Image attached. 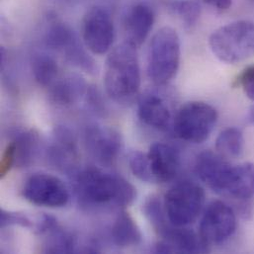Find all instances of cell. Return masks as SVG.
I'll return each mask as SVG.
<instances>
[{"label": "cell", "mask_w": 254, "mask_h": 254, "mask_svg": "<svg viewBox=\"0 0 254 254\" xmlns=\"http://www.w3.org/2000/svg\"><path fill=\"white\" fill-rule=\"evenodd\" d=\"M75 188L78 198L88 205H130L136 197L135 188L125 178L88 167L76 176Z\"/></svg>", "instance_id": "obj_1"}, {"label": "cell", "mask_w": 254, "mask_h": 254, "mask_svg": "<svg viewBox=\"0 0 254 254\" xmlns=\"http://www.w3.org/2000/svg\"><path fill=\"white\" fill-rule=\"evenodd\" d=\"M104 86L108 96L116 102H127L138 91L140 69L136 48L124 42L107 57Z\"/></svg>", "instance_id": "obj_2"}, {"label": "cell", "mask_w": 254, "mask_h": 254, "mask_svg": "<svg viewBox=\"0 0 254 254\" xmlns=\"http://www.w3.org/2000/svg\"><path fill=\"white\" fill-rule=\"evenodd\" d=\"M181 45L177 32L171 27L158 30L150 40L146 73L156 86L167 84L177 73L180 64Z\"/></svg>", "instance_id": "obj_3"}, {"label": "cell", "mask_w": 254, "mask_h": 254, "mask_svg": "<svg viewBox=\"0 0 254 254\" xmlns=\"http://www.w3.org/2000/svg\"><path fill=\"white\" fill-rule=\"evenodd\" d=\"M214 56L223 63L236 64L254 57V23L238 20L215 30L209 38Z\"/></svg>", "instance_id": "obj_4"}, {"label": "cell", "mask_w": 254, "mask_h": 254, "mask_svg": "<svg viewBox=\"0 0 254 254\" xmlns=\"http://www.w3.org/2000/svg\"><path fill=\"white\" fill-rule=\"evenodd\" d=\"M217 110L208 103L192 101L184 104L172 122L175 134L189 142L201 143L208 139L218 122Z\"/></svg>", "instance_id": "obj_5"}, {"label": "cell", "mask_w": 254, "mask_h": 254, "mask_svg": "<svg viewBox=\"0 0 254 254\" xmlns=\"http://www.w3.org/2000/svg\"><path fill=\"white\" fill-rule=\"evenodd\" d=\"M163 203L170 223L187 227L200 216L205 204V191L196 183L179 182L168 190Z\"/></svg>", "instance_id": "obj_6"}, {"label": "cell", "mask_w": 254, "mask_h": 254, "mask_svg": "<svg viewBox=\"0 0 254 254\" xmlns=\"http://www.w3.org/2000/svg\"><path fill=\"white\" fill-rule=\"evenodd\" d=\"M82 39L95 55H105L115 39V27L110 11L101 5L89 8L82 19Z\"/></svg>", "instance_id": "obj_7"}, {"label": "cell", "mask_w": 254, "mask_h": 254, "mask_svg": "<svg viewBox=\"0 0 254 254\" xmlns=\"http://www.w3.org/2000/svg\"><path fill=\"white\" fill-rule=\"evenodd\" d=\"M23 197L30 203L48 207L62 208L69 200L64 183L58 177L47 173H36L29 177L22 190Z\"/></svg>", "instance_id": "obj_8"}, {"label": "cell", "mask_w": 254, "mask_h": 254, "mask_svg": "<svg viewBox=\"0 0 254 254\" xmlns=\"http://www.w3.org/2000/svg\"><path fill=\"white\" fill-rule=\"evenodd\" d=\"M237 217L234 210L223 201L210 203L200 223V236L208 245L228 241L236 232Z\"/></svg>", "instance_id": "obj_9"}, {"label": "cell", "mask_w": 254, "mask_h": 254, "mask_svg": "<svg viewBox=\"0 0 254 254\" xmlns=\"http://www.w3.org/2000/svg\"><path fill=\"white\" fill-rule=\"evenodd\" d=\"M161 241L154 247L155 254H205L208 244L200 234L187 229L169 224L158 234Z\"/></svg>", "instance_id": "obj_10"}, {"label": "cell", "mask_w": 254, "mask_h": 254, "mask_svg": "<svg viewBox=\"0 0 254 254\" xmlns=\"http://www.w3.org/2000/svg\"><path fill=\"white\" fill-rule=\"evenodd\" d=\"M85 142L91 154L102 164L111 165L117 160L122 149L120 133L111 127L88 126Z\"/></svg>", "instance_id": "obj_11"}, {"label": "cell", "mask_w": 254, "mask_h": 254, "mask_svg": "<svg viewBox=\"0 0 254 254\" xmlns=\"http://www.w3.org/2000/svg\"><path fill=\"white\" fill-rule=\"evenodd\" d=\"M231 168L232 164L225 159V156L211 150L201 152L195 163V171L198 177L220 195Z\"/></svg>", "instance_id": "obj_12"}, {"label": "cell", "mask_w": 254, "mask_h": 254, "mask_svg": "<svg viewBox=\"0 0 254 254\" xmlns=\"http://www.w3.org/2000/svg\"><path fill=\"white\" fill-rule=\"evenodd\" d=\"M147 156L155 183L168 182L176 177L181 164L176 147L164 142H154L150 145Z\"/></svg>", "instance_id": "obj_13"}, {"label": "cell", "mask_w": 254, "mask_h": 254, "mask_svg": "<svg viewBox=\"0 0 254 254\" xmlns=\"http://www.w3.org/2000/svg\"><path fill=\"white\" fill-rule=\"evenodd\" d=\"M154 19V11L146 3L139 2L129 7L123 21L125 42L135 48L140 47L148 37Z\"/></svg>", "instance_id": "obj_14"}, {"label": "cell", "mask_w": 254, "mask_h": 254, "mask_svg": "<svg viewBox=\"0 0 254 254\" xmlns=\"http://www.w3.org/2000/svg\"><path fill=\"white\" fill-rule=\"evenodd\" d=\"M137 115L142 123L160 130L171 125V112L166 101L157 93L144 94L138 101Z\"/></svg>", "instance_id": "obj_15"}, {"label": "cell", "mask_w": 254, "mask_h": 254, "mask_svg": "<svg viewBox=\"0 0 254 254\" xmlns=\"http://www.w3.org/2000/svg\"><path fill=\"white\" fill-rule=\"evenodd\" d=\"M221 195L243 201L254 197V163L245 162L232 165Z\"/></svg>", "instance_id": "obj_16"}, {"label": "cell", "mask_w": 254, "mask_h": 254, "mask_svg": "<svg viewBox=\"0 0 254 254\" xmlns=\"http://www.w3.org/2000/svg\"><path fill=\"white\" fill-rule=\"evenodd\" d=\"M48 153L51 162L63 171H72L78 161L74 137L68 129L64 127L57 129L54 143Z\"/></svg>", "instance_id": "obj_17"}, {"label": "cell", "mask_w": 254, "mask_h": 254, "mask_svg": "<svg viewBox=\"0 0 254 254\" xmlns=\"http://www.w3.org/2000/svg\"><path fill=\"white\" fill-rule=\"evenodd\" d=\"M84 79L77 74H68L57 79L50 86V99L59 106H70L78 102L87 92Z\"/></svg>", "instance_id": "obj_18"}, {"label": "cell", "mask_w": 254, "mask_h": 254, "mask_svg": "<svg viewBox=\"0 0 254 254\" xmlns=\"http://www.w3.org/2000/svg\"><path fill=\"white\" fill-rule=\"evenodd\" d=\"M113 243L119 248H130L140 244L141 232L130 215L123 211L117 217L111 232Z\"/></svg>", "instance_id": "obj_19"}, {"label": "cell", "mask_w": 254, "mask_h": 254, "mask_svg": "<svg viewBox=\"0 0 254 254\" xmlns=\"http://www.w3.org/2000/svg\"><path fill=\"white\" fill-rule=\"evenodd\" d=\"M78 39L75 32L65 23L54 20L49 25L45 41L52 50L64 54Z\"/></svg>", "instance_id": "obj_20"}, {"label": "cell", "mask_w": 254, "mask_h": 254, "mask_svg": "<svg viewBox=\"0 0 254 254\" xmlns=\"http://www.w3.org/2000/svg\"><path fill=\"white\" fill-rule=\"evenodd\" d=\"M31 67L35 80L42 86L50 87L58 79V63L55 58L46 53H35L32 57Z\"/></svg>", "instance_id": "obj_21"}, {"label": "cell", "mask_w": 254, "mask_h": 254, "mask_svg": "<svg viewBox=\"0 0 254 254\" xmlns=\"http://www.w3.org/2000/svg\"><path fill=\"white\" fill-rule=\"evenodd\" d=\"M40 236H45V253L48 254H70L74 252V237L62 229L58 223L46 230Z\"/></svg>", "instance_id": "obj_22"}, {"label": "cell", "mask_w": 254, "mask_h": 254, "mask_svg": "<svg viewBox=\"0 0 254 254\" xmlns=\"http://www.w3.org/2000/svg\"><path fill=\"white\" fill-rule=\"evenodd\" d=\"M15 148V166L26 167L33 160L39 143L38 133L31 129L20 132L13 140Z\"/></svg>", "instance_id": "obj_23"}, {"label": "cell", "mask_w": 254, "mask_h": 254, "mask_svg": "<svg viewBox=\"0 0 254 254\" xmlns=\"http://www.w3.org/2000/svg\"><path fill=\"white\" fill-rule=\"evenodd\" d=\"M216 148L223 156L239 157L245 148V137L243 131L238 127H228L217 137Z\"/></svg>", "instance_id": "obj_24"}, {"label": "cell", "mask_w": 254, "mask_h": 254, "mask_svg": "<svg viewBox=\"0 0 254 254\" xmlns=\"http://www.w3.org/2000/svg\"><path fill=\"white\" fill-rule=\"evenodd\" d=\"M142 210L144 216L157 234H159L167 225L170 224L165 212L164 203L161 202L157 196H149L145 200Z\"/></svg>", "instance_id": "obj_25"}, {"label": "cell", "mask_w": 254, "mask_h": 254, "mask_svg": "<svg viewBox=\"0 0 254 254\" xmlns=\"http://www.w3.org/2000/svg\"><path fill=\"white\" fill-rule=\"evenodd\" d=\"M201 4V0H174L169 4V8L186 27L192 28L200 18Z\"/></svg>", "instance_id": "obj_26"}, {"label": "cell", "mask_w": 254, "mask_h": 254, "mask_svg": "<svg viewBox=\"0 0 254 254\" xmlns=\"http://www.w3.org/2000/svg\"><path fill=\"white\" fill-rule=\"evenodd\" d=\"M127 163L136 178L147 183H155L147 153L133 150L127 156Z\"/></svg>", "instance_id": "obj_27"}, {"label": "cell", "mask_w": 254, "mask_h": 254, "mask_svg": "<svg viewBox=\"0 0 254 254\" xmlns=\"http://www.w3.org/2000/svg\"><path fill=\"white\" fill-rule=\"evenodd\" d=\"M0 226L2 229L8 226H20L23 228H32L34 224L25 214L1 210Z\"/></svg>", "instance_id": "obj_28"}, {"label": "cell", "mask_w": 254, "mask_h": 254, "mask_svg": "<svg viewBox=\"0 0 254 254\" xmlns=\"http://www.w3.org/2000/svg\"><path fill=\"white\" fill-rule=\"evenodd\" d=\"M13 166H15V148L13 141H11L7 144L2 153L0 161V177L3 178L6 176Z\"/></svg>", "instance_id": "obj_29"}, {"label": "cell", "mask_w": 254, "mask_h": 254, "mask_svg": "<svg viewBox=\"0 0 254 254\" xmlns=\"http://www.w3.org/2000/svg\"><path fill=\"white\" fill-rule=\"evenodd\" d=\"M240 83L246 95L254 101V66H250L245 69L240 77Z\"/></svg>", "instance_id": "obj_30"}, {"label": "cell", "mask_w": 254, "mask_h": 254, "mask_svg": "<svg viewBox=\"0 0 254 254\" xmlns=\"http://www.w3.org/2000/svg\"><path fill=\"white\" fill-rule=\"evenodd\" d=\"M201 2L218 12H225L233 5V0H201Z\"/></svg>", "instance_id": "obj_31"}, {"label": "cell", "mask_w": 254, "mask_h": 254, "mask_svg": "<svg viewBox=\"0 0 254 254\" xmlns=\"http://www.w3.org/2000/svg\"><path fill=\"white\" fill-rule=\"evenodd\" d=\"M248 120H249V122H250L252 125H254V105H253V106L250 108V110H249Z\"/></svg>", "instance_id": "obj_32"}]
</instances>
